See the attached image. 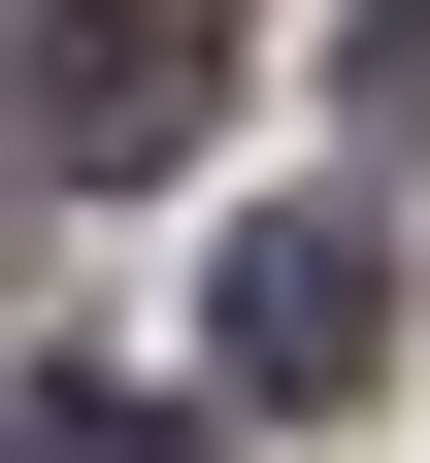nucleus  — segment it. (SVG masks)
Wrapping results in <instances>:
<instances>
[{
	"label": "nucleus",
	"mask_w": 430,
	"mask_h": 463,
	"mask_svg": "<svg viewBox=\"0 0 430 463\" xmlns=\"http://www.w3.org/2000/svg\"><path fill=\"white\" fill-rule=\"evenodd\" d=\"M0 133L67 165V199L199 165V0H33V33H0Z\"/></svg>",
	"instance_id": "obj_1"
},
{
	"label": "nucleus",
	"mask_w": 430,
	"mask_h": 463,
	"mask_svg": "<svg viewBox=\"0 0 430 463\" xmlns=\"http://www.w3.org/2000/svg\"><path fill=\"white\" fill-rule=\"evenodd\" d=\"M331 67H364V133H430V0H364V33H331Z\"/></svg>",
	"instance_id": "obj_4"
},
{
	"label": "nucleus",
	"mask_w": 430,
	"mask_h": 463,
	"mask_svg": "<svg viewBox=\"0 0 430 463\" xmlns=\"http://www.w3.org/2000/svg\"><path fill=\"white\" fill-rule=\"evenodd\" d=\"M0 463H199V430H166V397H67V364H33V397H0Z\"/></svg>",
	"instance_id": "obj_3"
},
{
	"label": "nucleus",
	"mask_w": 430,
	"mask_h": 463,
	"mask_svg": "<svg viewBox=\"0 0 430 463\" xmlns=\"http://www.w3.org/2000/svg\"><path fill=\"white\" fill-rule=\"evenodd\" d=\"M199 364L232 397H364V364H397V232H364V199H265L232 298H199Z\"/></svg>",
	"instance_id": "obj_2"
}]
</instances>
